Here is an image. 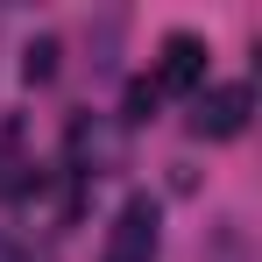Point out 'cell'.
I'll list each match as a JSON object with an SVG mask.
<instances>
[{
	"instance_id": "6da1fadb",
	"label": "cell",
	"mask_w": 262,
	"mask_h": 262,
	"mask_svg": "<svg viewBox=\"0 0 262 262\" xmlns=\"http://www.w3.org/2000/svg\"><path fill=\"white\" fill-rule=\"evenodd\" d=\"M156 241H163V213H156L149 191H135L128 206L114 213V227H106L99 262H156Z\"/></svg>"
},
{
	"instance_id": "52a82bcc",
	"label": "cell",
	"mask_w": 262,
	"mask_h": 262,
	"mask_svg": "<svg viewBox=\"0 0 262 262\" xmlns=\"http://www.w3.org/2000/svg\"><path fill=\"white\" fill-rule=\"evenodd\" d=\"M0 262H36V248H29V241H14V234L0 227Z\"/></svg>"
},
{
	"instance_id": "7a4b0ae2",
	"label": "cell",
	"mask_w": 262,
	"mask_h": 262,
	"mask_svg": "<svg viewBox=\"0 0 262 262\" xmlns=\"http://www.w3.org/2000/svg\"><path fill=\"white\" fill-rule=\"evenodd\" d=\"M248 114H255V92L248 85H213V92L191 99V135L199 142H234L248 128Z\"/></svg>"
},
{
	"instance_id": "8992f818",
	"label": "cell",
	"mask_w": 262,
	"mask_h": 262,
	"mask_svg": "<svg viewBox=\"0 0 262 262\" xmlns=\"http://www.w3.org/2000/svg\"><path fill=\"white\" fill-rule=\"evenodd\" d=\"M149 114H156V85L135 78V85H128V114H121V121H149Z\"/></svg>"
},
{
	"instance_id": "277c9868",
	"label": "cell",
	"mask_w": 262,
	"mask_h": 262,
	"mask_svg": "<svg viewBox=\"0 0 262 262\" xmlns=\"http://www.w3.org/2000/svg\"><path fill=\"white\" fill-rule=\"evenodd\" d=\"M21 78L29 85H50L57 78V36H36V43L21 50Z\"/></svg>"
},
{
	"instance_id": "5b68a950",
	"label": "cell",
	"mask_w": 262,
	"mask_h": 262,
	"mask_svg": "<svg viewBox=\"0 0 262 262\" xmlns=\"http://www.w3.org/2000/svg\"><path fill=\"white\" fill-rule=\"evenodd\" d=\"M29 184H36V163H21V156L0 149V199H21Z\"/></svg>"
},
{
	"instance_id": "3957f363",
	"label": "cell",
	"mask_w": 262,
	"mask_h": 262,
	"mask_svg": "<svg viewBox=\"0 0 262 262\" xmlns=\"http://www.w3.org/2000/svg\"><path fill=\"white\" fill-rule=\"evenodd\" d=\"M206 85V43L191 29H170L156 50V92H199Z\"/></svg>"
}]
</instances>
